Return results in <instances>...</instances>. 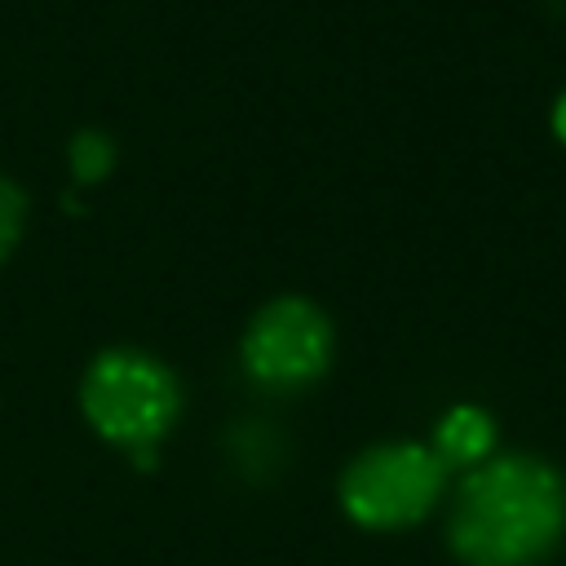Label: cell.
Returning a JSON list of instances; mask_svg holds the SVG:
<instances>
[{"instance_id": "8", "label": "cell", "mask_w": 566, "mask_h": 566, "mask_svg": "<svg viewBox=\"0 0 566 566\" xmlns=\"http://www.w3.org/2000/svg\"><path fill=\"white\" fill-rule=\"evenodd\" d=\"M548 124H553V137L566 146V88L557 93V102H553V115H548Z\"/></svg>"}, {"instance_id": "6", "label": "cell", "mask_w": 566, "mask_h": 566, "mask_svg": "<svg viewBox=\"0 0 566 566\" xmlns=\"http://www.w3.org/2000/svg\"><path fill=\"white\" fill-rule=\"evenodd\" d=\"M18 230H22V195H18L13 181L0 177V256L13 248Z\"/></svg>"}, {"instance_id": "3", "label": "cell", "mask_w": 566, "mask_h": 566, "mask_svg": "<svg viewBox=\"0 0 566 566\" xmlns=\"http://www.w3.org/2000/svg\"><path fill=\"white\" fill-rule=\"evenodd\" d=\"M84 411L102 438L150 447L177 420V385L155 358L111 349L84 376Z\"/></svg>"}, {"instance_id": "7", "label": "cell", "mask_w": 566, "mask_h": 566, "mask_svg": "<svg viewBox=\"0 0 566 566\" xmlns=\"http://www.w3.org/2000/svg\"><path fill=\"white\" fill-rule=\"evenodd\" d=\"M106 164H111V146H106L102 137L84 133V137L75 142V172H80V177H102Z\"/></svg>"}, {"instance_id": "1", "label": "cell", "mask_w": 566, "mask_h": 566, "mask_svg": "<svg viewBox=\"0 0 566 566\" xmlns=\"http://www.w3.org/2000/svg\"><path fill=\"white\" fill-rule=\"evenodd\" d=\"M447 539L460 566H544L566 539V473L526 451L473 464Z\"/></svg>"}, {"instance_id": "2", "label": "cell", "mask_w": 566, "mask_h": 566, "mask_svg": "<svg viewBox=\"0 0 566 566\" xmlns=\"http://www.w3.org/2000/svg\"><path fill=\"white\" fill-rule=\"evenodd\" d=\"M447 482V464L433 455V447L420 442H385L363 451L340 482L345 513L358 526L371 531H398L420 522Z\"/></svg>"}, {"instance_id": "5", "label": "cell", "mask_w": 566, "mask_h": 566, "mask_svg": "<svg viewBox=\"0 0 566 566\" xmlns=\"http://www.w3.org/2000/svg\"><path fill=\"white\" fill-rule=\"evenodd\" d=\"M491 451H495V420L473 402L451 407L433 429V455L447 469H460V464L473 469V464L491 460Z\"/></svg>"}, {"instance_id": "4", "label": "cell", "mask_w": 566, "mask_h": 566, "mask_svg": "<svg viewBox=\"0 0 566 566\" xmlns=\"http://www.w3.org/2000/svg\"><path fill=\"white\" fill-rule=\"evenodd\" d=\"M327 358H332V327L301 296L265 305L252 318L248 340H243V363L252 380L274 385V389L310 385L314 376H323Z\"/></svg>"}]
</instances>
